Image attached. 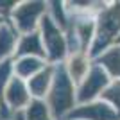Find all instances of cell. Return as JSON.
I'll return each mask as SVG.
<instances>
[{
  "label": "cell",
  "mask_w": 120,
  "mask_h": 120,
  "mask_svg": "<svg viewBox=\"0 0 120 120\" xmlns=\"http://www.w3.org/2000/svg\"><path fill=\"white\" fill-rule=\"evenodd\" d=\"M7 97H9V100H11V104H13V106H20L22 102H25V100H27L25 90L22 88V84L18 82V81H15V82L11 84L9 91H7Z\"/></svg>",
  "instance_id": "cell-1"
},
{
  "label": "cell",
  "mask_w": 120,
  "mask_h": 120,
  "mask_svg": "<svg viewBox=\"0 0 120 120\" xmlns=\"http://www.w3.org/2000/svg\"><path fill=\"white\" fill-rule=\"evenodd\" d=\"M11 47H13V34L7 29H0V56L9 52Z\"/></svg>",
  "instance_id": "cell-2"
},
{
  "label": "cell",
  "mask_w": 120,
  "mask_h": 120,
  "mask_svg": "<svg viewBox=\"0 0 120 120\" xmlns=\"http://www.w3.org/2000/svg\"><path fill=\"white\" fill-rule=\"evenodd\" d=\"M29 120H49L45 106L40 104V102H34L30 111H29Z\"/></svg>",
  "instance_id": "cell-3"
}]
</instances>
